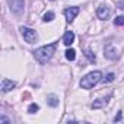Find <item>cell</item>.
Instances as JSON below:
<instances>
[{
  "mask_svg": "<svg viewBox=\"0 0 124 124\" xmlns=\"http://www.w3.org/2000/svg\"><path fill=\"white\" fill-rule=\"evenodd\" d=\"M54 51H55V42H53V44H50V45H44V47L35 50V51H34V55H35V58L39 61L41 64H45L47 61L53 57Z\"/></svg>",
  "mask_w": 124,
  "mask_h": 124,
  "instance_id": "cell-1",
  "label": "cell"
},
{
  "mask_svg": "<svg viewBox=\"0 0 124 124\" xmlns=\"http://www.w3.org/2000/svg\"><path fill=\"white\" fill-rule=\"evenodd\" d=\"M101 76H102V73L101 72H91V73H88L85 78H82V80H80V86L83 88V89H91V88H93L99 80H101Z\"/></svg>",
  "mask_w": 124,
  "mask_h": 124,
  "instance_id": "cell-2",
  "label": "cell"
},
{
  "mask_svg": "<svg viewBox=\"0 0 124 124\" xmlns=\"http://www.w3.org/2000/svg\"><path fill=\"white\" fill-rule=\"evenodd\" d=\"M21 34H22L23 39H25L28 44H34V42L37 41V38H38L37 32H35L34 29H31V28H26V26H21Z\"/></svg>",
  "mask_w": 124,
  "mask_h": 124,
  "instance_id": "cell-3",
  "label": "cell"
},
{
  "mask_svg": "<svg viewBox=\"0 0 124 124\" xmlns=\"http://www.w3.org/2000/svg\"><path fill=\"white\" fill-rule=\"evenodd\" d=\"M10 9L16 15H21L23 12V0H10Z\"/></svg>",
  "mask_w": 124,
  "mask_h": 124,
  "instance_id": "cell-4",
  "label": "cell"
},
{
  "mask_svg": "<svg viewBox=\"0 0 124 124\" xmlns=\"http://www.w3.org/2000/svg\"><path fill=\"white\" fill-rule=\"evenodd\" d=\"M78 13H79V8H69L64 10V16H66L67 22H73V19L76 18Z\"/></svg>",
  "mask_w": 124,
  "mask_h": 124,
  "instance_id": "cell-5",
  "label": "cell"
},
{
  "mask_svg": "<svg viewBox=\"0 0 124 124\" xmlns=\"http://www.w3.org/2000/svg\"><path fill=\"white\" fill-rule=\"evenodd\" d=\"M96 13H98V18H99V19H107V18L109 16V9H108L107 6H99Z\"/></svg>",
  "mask_w": 124,
  "mask_h": 124,
  "instance_id": "cell-6",
  "label": "cell"
},
{
  "mask_svg": "<svg viewBox=\"0 0 124 124\" xmlns=\"http://www.w3.org/2000/svg\"><path fill=\"white\" fill-rule=\"evenodd\" d=\"M13 88H15V82H12L9 79H3V82H2V91L3 92H8V91H10Z\"/></svg>",
  "mask_w": 124,
  "mask_h": 124,
  "instance_id": "cell-7",
  "label": "cell"
},
{
  "mask_svg": "<svg viewBox=\"0 0 124 124\" xmlns=\"http://www.w3.org/2000/svg\"><path fill=\"white\" fill-rule=\"evenodd\" d=\"M73 41H75V34L72 31H67L64 34V37H63V42L66 45H70V44H73Z\"/></svg>",
  "mask_w": 124,
  "mask_h": 124,
  "instance_id": "cell-8",
  "label": "cell"
},
{
  "mask_svg": "<svg viewBox=\"0 0 124 124\" xmlns=\"http://www.w3.org/2000/svg\"><path fill=\"white\" fill-rule=\"evenodd\" d=\"M105 57H108V58H111V60L117 58V50H115L114 47H107V48H105Z\"/></svg>",
  "mask_w": 124,
  "mask_h": 124,
  "instance_id": "cell-9",
  "label": "cell"
},
{
  "mask_svg": "<svg viewBox=\"0 0 124 124\" xmlns=\"http://www.w3.org/2000/svg\"><path fill=\"white\" fill-rule=\"evenodd\" d=\"M47 104H48L50 107H57V105H58V96H55V95H48V96H47Z\"/></svg>",
  "mask_w": 124,
  "mask_h": 124,
  "instance_id": "cell-10",
  "label": "cell"
},
{
  "mask_svg": "<svg viewBox=\"0 0 124 124\" xmlns=\"http://www.w3.org/2000/svg\"><path fill=\"white\" fill-rule=\"evenodd\" d=\"M66 58L70 60V61H73V60L76 58V51H75L73 48H69V50L66 51Z\"/></svg>",
  "mask_w": 124,
  "mask_h": 124,
  "instance_id": "cell-11",
  "label": "cell"
},
{
  "mask_svg": "<svg viewBox=\"0 0 124 124\" xmlns=\"http://www.w3.org/2000/svg\"><path fill=\"white\" fill-rule=\"evenodd\" d=\"M107 101H108V98H107V99H98L96 102H93V104H92V108H93V109L101 108V107H104V105L107 104Z\"/></svg>",
  "mask_w": 124,
  "mask_h": 124,
  "instance_id": "cell-12",
  "label": "cell"
},
{
  "mask_svg": "<svg viewBox=\"0 0 124 124\" xmlns=\"http://www.w3.org/2000/svg\"><path fill=\"white\" fill-rule=\"evenodd\" d=\"M38 109H39L38 104H31V105H29V108H28V112H29V114H35Z\"/></svg>",
  "mask_w": 124,
  "mask_h": 124,
  "instance_id": "cell-13",
  "label": "cell"
},
{
  "mask_svg": "<svg viewBox=\"0 0 124 124\" xmlns=\"http://www.w3.org/2000/svg\"><path fill=\"white\" fill-rule=\"evenodd\" d=\"M53 19H54V13H53V12H47V13L44 15V21H45V22H51Z\"/></svg>",
  "mask_w": 124,
  "mask_h": 124,
  "instance_id": "cell-14",
  "label": "cell"
},
{
  "mask_svg": "<svg viewBox=\"0 0 124 124\" xmlns=\"http://www.w3.org/2000/svg\"><path fill=\"white\" fill-rule=\"evenodd\" d=\"M114 23H115V25H118V26L124 25V16H117V18L114 19Z\"/></svg>",
  "mask_w": 124,
  "mask_h": 124,
  "instance_id": "cell-15",
  "label": "cell"
},
{
  "mask_svg": "<svg viewBox=\"0 0 124 124\" xmlns=\"http://www.w3.org/2000/svg\"><path fill=\"white\" fill-rule=\"evenodd\" d=\"M86 57L89 58L91 63H95V61H96V58H95V55L92 54V51H88V53H86Z\"/></svg>",
  "mask_w": 124,
  "mask_h": 124,
  "instance_id": "cell-16",
  "label": "cell"
},
{
  "mask_svg": "<svg viewBox=\"0 0 124 124\" xmlns=\"http://www.w3.org/2000/svg\"><path fill=\"white\" fill-rule=\"evenodd\" d=\"M114 79H115V76H114V73H109V75L107 76V79H105L104 82H112Z\"/></svg>",
  "mask_w": 124,
  "mask_h": 124,
  "instance_id": "cell-17",
  "label": "cell"
},
{
  "mask_svg": "<svg viewBox=\"0 0 124 124\" xmlns=\"http://www.w3.org/2000/svg\"><path fill=\"white\" fill-rule=\"evenodd\" d=\"M120 120H121V114H118V115L114 118V121H120Z\"/></svg>",
  "mask_w": 124,
  "mask_h": 124,
  "instance_id": "cell-18",
  "label": "cell"
}]
</instances>
